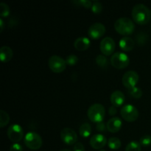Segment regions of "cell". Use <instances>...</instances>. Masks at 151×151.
Returning <instances> with one entry per match:
<instances>
[{
	"mask_svg": "<svg viewBox=\"0 0 151 151\" xmlns=\"http://www.w3.org/2000/svg\"><path fill=\"white\" fill-rule=\"evenodd\" d=\"M60 151H72V150H68V149H63V150H60Z\"/></svg>",
	"mask_w": 151,
	"mask_h": 151,
	"instance_id": "36",
	"label": "cell"
},
{
	"mask_svg": "<svg viewBox=\"0 0 151 151\" xmlns=\"http://www.w3.org/2000/svg\"><path fill=\"white\" fill-rule=\"evenodd\" d=\"M7 137L9 139L14 143H18L24 137V131L22 127L18 124H13L7 129Z\"/></svg>",
	"mask_w": 151,
	"mask_h": 151,
	"instance_id": "8",
	"label": "cell"
},
{
	"mask_svg": "<svg viewBox=\"0 0 151 151\" xmlns=\"http://www.w3.org/2000/svg\"><path fill=\"white\" fill-rule=\"evenodd\" d=\"M73 151H85V147H84L82 143L77 142L74 145Z\"/></svg>",
	"mask_w": 151,
	"mask_h": 151,
	"instance_id": "33",
	"label": "cell"
},
{
	"mask_svg": "<svg viewBox=\"0 0 151 151\" xmlns=\"http://www.w3.org/2000/svg\"><path fill=\"white\" fill-rule=\"evenodd\" d=\"M103 10V5L100 1H94L92 4V7H91V11L94 13V14H99Z\"/></svg>",
	"mask_w": 151,
	"mask_h": 151,
	"instance_id": "27",
	"label": "cell"
},
{
	"mask_svg": "<svg viewBox=\"0 0 151 151\" xmlns=\"http://www.w3.org/2000/svg\"><path fill=\"white\" fill-rule=\"evenodd\" d=\"M80 135L83 138H87L91 134V127L88 123H83L81 125L79 129Z\"/></svg>",
	"mask_w": 151,
	"mask_h": 151,
	"instance_id": "19",
	"label": "cell"
},
{
	"mask_svg": "<svg viewBox=\"0 0 151 151\" xmlns=\"http://www.w3.org/2000/svg\"><path fill=\"white\" fill-rule=\"evenodd\" d=\"M24 144L27 147L32 150H37L42 146L43 140L41 136L35 132H29L24 137Z\"/></svg>",
	"mask_w": 151,
	"mask_h": 151,
	"instance_id": "4",
	"label": "cell"
},
{
	"mask_svg": "<svg viewBox=\"0 0 151 151\" xmlns=\"http://www.w3.org/2000/svg\"><path fill=\"white\" fill-rule=\"evenodd\" d=\"M60 138L63 143L68 145H75L78 141V135L73 129L65 128L60 131Z\"/></svg>",
	"mask_w": 151,
	"mask_h": 151,
	"instance_id": "10",
	"label": "cell"
},
{
	"mask_svg": "<svg viewBox=\"0 0 151 151\" xmlns=\"http://www.w3.org/2000/svg\"><path fill=\"white\" fill-rule=\"evenodd\" d=\"M106 115V110L103 105L95 103L88 108L87 116L92 122L99 123L103 122Z\"/></svg>",
	"mask_w": 151,
	"mask_h": 151,
	"instance_id": "3",
	"label": "cell"
},
{
	"mask_svg": "<svg viewBox=\"0 0 151 151\" xmlns=\"http://www.w3.org/2000/svg\"><path fill=\"white\" fill-rule=\"evenodd\" d=\"M128 94L130 96L135 99H139L142 96V91L138 87H134V88H131V89L128 90Z\"/></svg>",
	"mask_w": 151,
	"mask_h": 151,
	"instance_id": "24",
	"label": "cell"
},
{
	"mask_svg": "<svg viewBox=\"0 0 151 151\" xmlns=\"http://www.w3.org/2000/svg\"><path fill=\"white\" fill-rule=\"evenodd\" d=\"M106 33V27L102 23H94L90 26L88 30V35L91 39L97 40L103 37Z\"/></svg>",
	"mask_w": 151,
	"mask_h": 151,
	"instance_id": "12",
	"label": "cell"
},
{
	"mask_svg": "<svg viewBox=\"0 0 151 151\" xmlns=\"http://www.w3.org/2000/svg\"><path fill=\"white\" fill-rule=\"evenodd\" d=\"M13 55V52L10 47L7 46H3L0 50V59L3 63H7L12 59Z\"/></svg>",
	"mask_w": 151,
	"mask_h": 151,
	"instance_id": "18",
	"label": "cell"
},
{
	"mask_svg": "<svg viewBox=\"0 0 151 151\" xmlns=\"http://www.w3.org/2000/svg\"><path fill=\"white\" fill-rule=\"evenodd\" d=\"M125 95L120 91H115L111 94V103L112 106H115V107L122 106L125 103Z\"/></svg>",
	"mask_w": 151,
	"mask_h": 151,
	"instance_id": "14",
	"label": "cell"
},
{
	"mask_svg": "<svg viewBox=\"0 0 151 151\" xmlns=\"http://www.w3.org/2000/svg\"><path fill=\"white\" fill-rule=\"evenodd\" d=\"M10 122V116L4 111H0V128H3Z\"/></svg>",
	"mask_w": 151,
	"mask_h": 151,
	"instance_id": "21",
	"label": "cell"
},
{
	"mask_svg": "<svg viewBox=\"0 0 151 151\" xmlns=\"http://www.w3.org/2000/svg\"><path fill=\"white\" fill-rule=\"evenodd\" d=\"M96 63L100 67L106 68L109 65V60L104 55H99L96 58Z\"/></svg>",
	"mask_w": 151,
	"mask_h": 151,
	"instance_id": "22",
	"label": "cell"
},
{
	"mask_svg": "<svg viewBox=\"0 0 151 151\" xmlns=\"http://www.w3.org/2000/svg\"><path fill=\"white\" fill-rule=\"evenodd\" d=\"M147 34L144 33V32H140L139 34L137 35V41L138 43V44H139V45H143V44H145L147 42Z\"/></svg>",
	"mask_w": 151,
	"mask_h": 151,
	"instance_id": "29",
	"label": "cell"
},
{
	"mask_svg": "<svg viewBox=\"0 0 151 151\" xmlns=\"http://www.w3.org/2000/svg\"><path fill=\"white\" fill-rule=\"evenodd\" d=\"M90 145L95 150H101L108 143L107 139L102 134H95L90 139Z\"/></svg>",
	"mask_w": 151,
	"mask_h": 151,
	"instance_id": "13",
	"label": "cell"
},
{
	"mask_svg": "<svg viewBox=\"0 0 151 151\" xmlns=\"http://www.w3.org/2000/svg\"><path fill=\"white\" fill-rule=\"evenodd\" d=\"M116 112H117V110H116V107L112 106H111L110 108H109V115H110V116H114V115L116 114Z\"/></svg>",
	"mask_w": 151,
	"mask_h": 151,
	"instance_id": "34",
	"label": "cell"
},
{
	"mask_svg": "<svg viewBox=\"0 0 151 151\" xmlns=\"http://www.w3.org/2000/svg\"><path fill=\"white\" fill-rule=\"evenodd\" d=\"M119 47L124 52H130L134 50L135 47V41L129 36H125L119 41Z\"/></svg>",
	"mask_w": 151,
	"mask_h": 151,
	"instance_id": "16",
	"label": "cell"
},
{
	"mask_svg": "<svg viewBox=\"0 0 151 151\" xmlns=\"http://www.w3.org/2000/svg\"><path fill=\"white\" fill-rule=\"evenodd\" d=\"M114 29L120 35H128L134 32L135 25L129 18L122 17L116 21L114 24Z\"/></svg>",
	"mask_w": 151,
	"mask_h": 151,
	"instance_id": "2",
	"label": "cell"
},
{
	"mask_svg": "<svg viewBox=\"0 0 151 151\" xmlns=\"http://www.w3.org/2000/svg\"><path fill=\"white\" fill-rule=\"evenodd\" d=\"M96 129H97V131H99V132H105V131H106V130H107V125H106V124L103 122H99V123H97Z\"/></svg>",
	"mask_w": 151,
	"mask_h": 151,
	"instance_id": "31",
	"label": "cell"
},
{
	"mask_svg": "<svg viewBox=\"0 0 151 151\" xmlns=\"http://www.w3.org/2000/svg\"><path fill=\"white\" fill-rule=\"evenodd\" d=\"M139 144L143 147H147L151 145V137L150 135H145L139 139Z\"/></svg>",
	"mask_w": 151,
	"mask_h": 151,
	"instance_id": "28",
	"label": "cell"
},
{
	"mask_svg": "<svg viewBox=\"0 0 151 151\" xmlns=\"http://www.w3.org/2000/svg\"><path fill=\"white\" fill-rule=\"evenodd\" d=\"M10 7L6 3H0V16L1 17H7L10 15Z\"/></svg>",
	"mask_w": 151,
	"mask_h": 151,
	"instance_id": "25",
	"label": "cell"
},
{
	"mask_svg": "<svg viewBox=\"0 0 151 151\" xmlns=\"http://www.w3.org/2000/svg\"><path fill=\"white\" fill-rule=\"evenodd\" d=\"M99 151H106V150H99Z\"/></svg>",
	"mask_w": 151,
	"mask_h": 151,
	"instance_id": "37",
	"label": "cell"
},
{
	"mask_svg": "<svg viewBox=\"0 0 151 151\" xmlns=\"http://www.w3.org/2000/svg\"><path fill=\"white\" fill-rule=\"evenodd\" d=\"M4 22H3L2 19H0V32H1L4 29Z\"/></svg>",
	"mask_w": 151,
	"mask_h": 151,
	"instance_id": "35",
	"label": "cell"
},
{
	"mask_svg": "<svg viewBox=\"0 0 151 151\" xmlns=\"http://www.w3.org/2000/svg\"><path fill=\"white\" fill-rule=\"evenodd\" d=\"M122 117L129 122H135L139 117V111L136 107L132 105H125L120 111Z\"/></svg>",
	"mask_w": 151,
	"mask_h": 151,
	"instance_id": "7",
	"label": "cell"
},
{
	"mask_svg": "<svg viewBox=\"0 0 151 151\" xmlns=\"http://www.w3.org/2000/svg\"><path fill=\"white\" fill-rule=\"evenodd\" d=\"M125 151H141V145L138 142H131L125 147Z\"/></svg>",
	"mask_w": 151,
	"mask_h": 151,
	"instance_id": "23",
	"label": "cell"
},
{
	"mask_svg": "<svg viewBox=\"0 0 151 151\" xmlns=\"http://www.w3.org/2000/svg\"><path fill=\"white\" fill-rule=\"evenodd\" d=\"M108 145H109V148L111 150H116L119 149L122 145V143L119 139L117 137H111L108 141Z\"/></svg>",
	"mask_w": 151,
	"mask_h": 151,
	"instance_id": "20",
	"label": "cell"
},
{
	"mask_svg": "<svg viewBox=\"0 0 151 151\" xmlns=\"http://www.w3.org/2000/svg\"><path fill=\"white\" fill-rule=\"evenodd\" d=\"M90 40L86 37H81L77 38L74 43V47L78 51H85L90 47Z\"/></svg>",
	"mask_w": 151,
	"mask_h": 151,
	"instance_id": "17",
	"label": "cell"
},
{
	"mask_svg": "<svg viewBox=\"0 0 151 151\" xmlns=\"http://www.w3.org/2000/svg\"><path fill=\"white\" fill-rule=\"evenodd\" d=\"M66 65H69V66H75L78 61V56L75 55H69L66 57Z\"/></svg>",
	"mask_w": 151,
	"mask_h": 151,
	"instance_id": "26",
	"label": "cell"
},
{
	"mask_svg": "<svg viewBox=\"0 0 151 151\" xmlns=\"http://www.w3.org/2000/svg\"><path fill=\"white\" fill-rule=\"evenodd\" d=\"M75 2L76 4H79L80 6H83L85 8H91L92 7V4L91 1H87V0H80V1H75Z\"/></svg>",
	"mask_w": 151,
	"mask_h": 151,
	"instance_id": "30",
	"label": "cell"
},
{
	"mask_svg": "<svg viewBox=\"0 0 151 151\" xmlns=\"http://www.w3.org/2000/svg\"><path fill=\"white\" fill-rule=\"evenodd\" d=\"M48 65L52 72L55 73H61L66 67V60L58 55H52L50 58Z\"/></svg>",
	"mask_w": 151,
	"mask_h": 151,
	"instance_id": "6",
	"label": "cell"
},
{
	"mask_svg": "<svg viewBox=\"0 0 151 151\" xmlns=\"http://www.w3.org/2000/svg\"><path fill=\"white\" fill-rule=\"evenodd\" d=\"M112 66L118 69H122L128 67L130 63L129 57L126 54L121 52L114 53L110 59Z\"/></svg>",
	"mask_w": 151,
	"mask_h": 151,
	"instance_id": "5",
	"label": "cell"
},
{
	"mask_svg": "<svg viewBox=\"0 0 151 151\" xmlns=\"http://www.w3.org/2000/svg\"><path fill=\"white\" fill-rule=\"evenodd\" d=\"M131 15L136 23L140 25H144L150 22L151 11L145 4H137L133 7Z\"/></svg>",
	"mask_w": 151,
	"mask_h": 151,
	"instance_id": "1",
	"label": "cell"
},
{
	"mask_svg": "<svg viewBox=\"0 0 151 151\" xmlns=\"http://www.w3.org/2000/svg\"><path fill=\"white\" fill-rule=\"evenodd\" d=\"M10 151H23V147L19 143H14L10 146Z\"/></svg>",
	"mask_w": 151,
	"mask_h": 151,
	"instance_id": "32",
	"label": "cell"
},
{
	"mask_svg": "<svg viewBox=\"0 0 151 151\" xmlns=\"http://www.w3.org/2000/svg\"><path fill=\"white\" fill-rule=\"evenodd\" d=\"M116 44L114 41L110 37H106L101 41L100 50L105 56H110L114 52Z\"/></svg>",
	"mask_w": 151,
	"mask_h": 151,
	"instance_id": "11",
	"label": "cell"
},
{
	"mask_svg": "<svg viewBox=\"0 0 151 151\" xmlns=\"http://www.w3.org/2000/svg\"><path fill=\"white\" fill-rule=\"evenodd\" d=\"M139 81V75L135 71H128L123 75L122 78V83L125 88L128 90L136 87Z\"/></svg>",
	"mask_w": 151,
	"mask_h": 151,
	"instance_id": "9",
	"label": "cell"
},
{
	"mask_svg": "<svg viewBox=\"0 0 151 151\" xmlns=\"http://www.w3.org/2000/svg\"><path fill=\"white\" fill-rule=\"evenodd\" d=\"M107 130L111 133H117L121 129L122 122L119 117H113L108 121Z\"/></svg>",
	"mask_w": 151,
	"mask_h": 151,
	"instance_id": "15",
	"label": "cell"
}]
</instances>
